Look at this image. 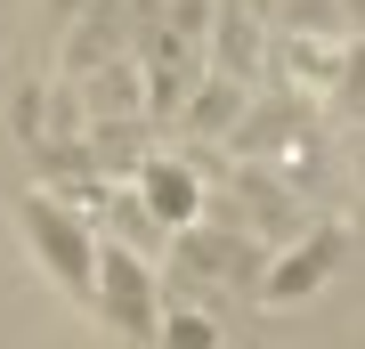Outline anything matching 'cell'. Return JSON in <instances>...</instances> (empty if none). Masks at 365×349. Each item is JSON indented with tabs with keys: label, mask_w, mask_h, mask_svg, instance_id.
Instances as JSON below:
<instances>
[{
	"label": "cell",
	"mask_w": 365,
	"mask_h": 349,
	"mask_svg": "<svg viewBox=\"0 0 365 349\" xmlns=\"http://www.w3.org/2000/svg\"><path fill=\"white\" fill-rule=\"evenodd\" d=\"M16 220H25L41 268L57 276V293L66 300H98V236L81 211H66L57 195H16Z\"/></svg>",
	"instance_id": "1"
},
{
	"label": "cell",
	"mask_w": 365,
	"mask_h": 349,
	"mask_svg": "<svg viewBox=\"0 0 365 349\" xmlns=\"http://www.w3.org/2000/svg\"><path fill=\"white\" fill-rule=\"evenodd\" d=\"M98 309L122 341H155L163 333V300H155V268L130 244H98Z\"/></svg>",
	"instance_id": "2"
},
{
	"label": "cell",
	"mask_w": 365,
	"mask_h": 349,
	"mask_svg": "<svg viewBox=\"0 0 365 349\" xmlns=\"http://www.w3.org/2000/svg\"><path fill=\"white\" fill-rule=\"evenodd\" d=\"M341 252H349V236H341L333 220H317V228H300L284 252L268 260V276H260V300H309V293H325V276L341 268Z\"/></svg>",
	"instance_id": "3"
},
{
	"label": "cell",
	"mask_w": 365,
	"mask_h": 349,
	"mask_svg": "<svg viewBox=\"0 0 365 349\" xmlns=\"http://www.w3.org/2000/svg\"><path fill=\"white\" fill-rule=\"evenodd\" d=\"M300 122H309L300 90H276V98H244V114H235L227 146H235L244 163H268V155H284V146L300 138Z\"/></svg>",
	"instance_id": "4"
},
{
	"label": "cell",
	"mask_w": 365,
	"mask_h": 349,
	"mask_svg": "<svg viewBox=\"0 0 365 349\" xmlns=\"http://www.w3.org/2000/svg\"><path fill=\"white\" fill-rule=\"evenodd\" d=\"M138 203L155 211L163 228H195V220H203V179H195V163L146 155V163H138Z\"/></svg>",
	"instance_id": "5"
},
{
	"label": "cell",
	"mask_w": 365,
	"mask_h": 349,
	"mask_svg": "<svg viewBox=\"0 0 365 349\" xmlns=\"http://www.w3.org/2000/svg\"><path fill=\"white\" fill-rule=\"evenodd\" d=\"M235 203H252V211H244V228H260V236H276V244H292L300 228H317L309 211H300V195H292L284 179H268V171H252V163L235 171Z\"/></svg>",
	"instance_id": "6"
},
{
	"label": "cell",
	"mask_w": 365,
	"mask_h": 349,
	"mask_svg": "<svg viewBox=\"0 0 365 349\" xmlns=\"http://www.w3.org/2000/svg\"><path fill=\"white\" fill-rule=\"evenodd\" d=\"M170 260H179L187 276H220V285H235V276L252 268V244H244V228H170Z\"/></svg>",
	"instance_id": "7"
},
{
	"label": "cell",
	"mask_w": 365,
	"mask_h": 349,
	"mask_svg": "<svg viewBox=\"0 0 365 349\" xmlns=\"http://www.w3.org/2000/svg\"><path fill=\"white\" fill-rule=\"evenodd\" d=\"M211 74H235V81L268 74V25L252 9H220L211 16Z\"/></svg>",
	"instance_id": "8"
},
{
	"label": "cell",
	"mask_w": 365,
	"mask_h": 349,
	"mask_svg": "<svg viewBox=\"0 0 365 349\" xmlns=\"http://www.w3.org/2000/svg\"><path fill=\"white\" fill-rule=\"evenodd\" d=\"M244 98H252V81H235V74H195V90L179 98V122L195 130V138H227L235 114H244Z\"/></svg>",
	"instance_id": "9"
},
{
	"label": "cell",
	"mask_w": 365,
	"mask_h": 349,
	"mask_svg": "<svg viewBox=\"0 0 365 349\" xmlns=\"http://www.w3.org/2000/svg\"><path fill=\"white\" fill-rule=\"evenodd\" d=\"M81 106H90L98 122H114V114H146V81L130 74V65H98V74H81Z\"/></svg>",
	"instance_id": "10"
},
{
	"label": "cell",
	"mask_w": 365,
	"mask_h": 349,
	"mask_svg": "<svg viewBox=\"0 0 365 349\" xmlns=\"http://www.w3.org/2000/svg\"><path fill=\"white\" fill-rule=\"evenodd\" d=\"M146 114H114V122H98L90 130V163L98 171H122V179H138V163H146Z\"/></svg>",
	"instance_id": "11"
},
{
	"label": "cell",
	"mask_w": 365,
	"mask_h": 349,
	"mask_svg": "<svg viewBox=\"0 0 365 349\" xmlns=\"http://www.w3.org/2000/svg\"><path fill=\"white\" fill-rule=\"evenodd\" d=\"M268 33H292V41H341V0H268Z\"/></svg>",
	"instance_id": "12"
},
{
	"label": "cell",
	"mask_w": 365,
	"mask_h": 349,
	"mask_svg": "<svg viewBox=\"0 0 365 349\" xmlns=\"http://www.w3.org/2000/svg\"><path fill=\"white\" fill-rule=\"evenodd\" d=\"M98 203H106V220H114V244H130V252H163L170 244V228L138 203V187L130 195H98Z\"/></svg>",
	"instance_id": "13"
},
{
	"label": "cell",
	"mask_w": 365,
	"mask_h": 349,
	"mask_svg": "<svg viewBox=\"0 0 365 349\" xmlns=\"http://www.w3.org/2000/svg\"><path fill=\"white\" fill-rule=\"evenodd\" d=\"M114 33H122V16H114V9H98V16H90V33H73L66 65H73V74H98V65H106V49H114Z\"/></svg>",
	"instance_id": "14"
},
{
	"label": "cell",
	"mask_w": 365,
	"mask_h": 349,
	"mask_svg": "<svg viewBox=\"0 0 365 349\" xmlns=\"http://www.w3.org/2000/svg\"><path fill=\"white\" fill-rule=\"evenodd\" d=\"M333 98H341V114H365V41H341V57H333Z\"/></svg>",
	"instance_id": "15"
},
{
	"label": "cell",
	"mask_w": 365,
	"mask_h": 349,
	"mask_svg": "<svg viewBox=\"0 0 365 349\" xmlns=\"http://www.w3.org/2000/svg\"><path fill=\"white\" fill-rule=\"evenodd\" d=\"M155 341H170V349H220V325H211V317H195V309H187V317H170L163 325V333Z\"/></svg>",
	"instance_id": "16"
},
{
	"label": "cell",
	"mask_w": 365,
	"mask_h": 349,
	"mask_svg": "<svg viewBox=\"0 0 365 349\" xmlns=\"http://www.w3.org/2000/svg\"><path fill=\"white\" fill-rule=\"evenodd\" d=\"M341 41H365V0H341Z\"/></svg>",
	"instance_id": "17"
},
{
	"label": "cell",
	"mask_w": 365,
	"mask_h": 349,
	"mask_svg": "<svg viewBox=\"0 0 365 349\" xmlns=\"http://www.w3.org/2000/svg\"><path fill=\"white\" fill-rule=\"evenodd\" d=\"M357 187H365V130H357Z\"/></svg>",
	"instance_id": "18"
},
{
	"label": "cell",
	"mask_w": 365,
	"mask_h": 349,
	"mask_svg": "<svg viewBox=\"0 0 365 349\" xmlns=\"http://www.w3.org/2000/svg\"><path fill=\"white\" fill-rule=\"evenodd\" d=\"M57 16H73V0H57Z\"/></svg>",
	"instance_id": "19"
}]
</instances>
